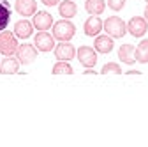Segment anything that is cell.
Returning a JSON list of instances; mask_svg holds the SVG:
<instances>
[{"instance_id": "obj_16", "label": "cell", "mask_w": 148, "mask_h": 147, "mask_svg": "<svg viewBox=\"0 0 148 147\" xmlns=\"http://www.w3.org/2000/svg\"><path fill=\"white\" fill-rule=\"evenodd\" d=\"M134 46L132 44H122L120 46V50H118V59L122 60V62H125V64H134L136 62V57H134Z\"/></svg>"}, {"instance_id": "obj_5", "label": "cell", "mask_w": 148, "mask_h": 147, "mask_svg": "<svg viewBox=\"0 0 148 147\" xmlns=\"http://www.w3.org/2000/svg\"><path fill=\"white\" fill-rule=\"evenodd\" d=\"M34 44L39 51L46 53V51L55 50V37H53V34H48L46 30H39V34H35V37H34Z\"/></svg>"}, {"instance_id": "obj_9", "label": "cell", "mask_w": 148, "mask_h": 147, "mask_svg": "<svg viewBox=\"0 0 148 147\" xmlns=\"http://www.w3.org/2000/svg\"><path fill=\"white\" fill-rule=\"evenodd\" d=\"M32 25L37 28V30H48L53 27V16L48 12V11H37L34 14V21Z\"/></svg>"}, {"instance_id": "obj_23", "label": "cell", "mask_w": 148, "mask_h": 147, "mask_svg": "<svg viewBox=\"0 0 148 147\" xmlns=\"http://www.w3.org/2000/svg\"><path fill=\"white\" fill-rule=\"evenodd\" d=\"M41 2H42L44 6H48V7H53V6L60 4V0H41Z\"/></svg>"}, {"instance_id": "obj_21", "label": "cell", "mask_w": 148, "mask_h": 147, "mask_svg": "<svg viewBox=\"0 0 148 147\" xmlns=\"http://www.w3.org/2000/svg\"><path fill=\"white\" fill-rule=\"evenodd\" d=\"M101 73L102 75H122V67L116 62H108V64L102 66Z\"/></svg>"}, {"instance_id": "obj_19", "label": "cell", "mask_w": 148, "mask_h": 147, "mask_svg": "<svg viewBox=\"0 0 148 147\" xmlns=\"http://www.w3.org/2000/svg\"><path fill=\"white\" fill-rule=\"evenodd\" d=\"M134 57H136V62H139V64H148V39H143V41L136 46Z\"/></svg>"}, {"instance_id": "obj_1", "label": "cell", "mask_w": 148, "mask_h": 147, "mask_svg": "<svg viewBox=\"0 0 148 147\" xmlns=\"http://www.w3.org/2000/svg\"><path fill=\"white\" fill-rule=\"evenodd\" d=\"M102 30H106L108 35H111L113 39H118V37H123L125 32H127V25L122 18L118 16H109L108 20L102 23Z\"/></svg>"}, {"instance_id": "obj_12", "label": "cell", "mask_w": 148, "mask_h": 147, "mask_svg": "<svg viewBox=\"0 0 148 147\" xmlns=\"http://www.w3.org/2000/svg\"><path fill=\"white\" fill-rule=\"evenodd\" d=\"M34 34V25L28 20H20L14 23V35L20 39H28Z\"/></svg>"}, {"instance_id": "obj_13", "label": "cell", "mask_w": 148, "mask_h": 147, "mask_svg": "<svg viewBox=\"0 0 148 147\" xmlns=\"http://www.w3.org/2000/svg\"><path fill=\"white\" fill-rule=\"evenodd\" d=\"M113 37L111 35H95V41H94V48L97 53H109L113 50Z\"/></svg>"}, {"instance_id": "obj_6", "label": "cell", "mask_w": 148, "mask_h": 147, "mask_svg": "<svg viewBox=\"0 0 148 147\" xmlns=\"http://www.w3.org/2000/svg\"><path fill=\"white\" fill-rule=\"evenodd\" d=\"M146 30H148V21L145 20V18H141V16L131 18L129 23H127V32L131 35H134V37H143V35L146 34Z\"/></svg>"}, {"instance_id": "obj_4", "label": "cell", "mask_w": 148, "mask_h": 147, "mask_svg": "<svg viewBox=\"0 0 148 147\" xmlns=\"http://www.w3.org/2000/svg\"><path fill=\"white\" fill-rule=\"evenodd\" d=\"M37 50L35 48V44H28V43H25V44H20L18 46V50H16V59L20 60V64H32L35 59H37Z\"/></svg>"}, {"instance_id": "obj_7", "label": "cell", "mask_w": 148, "mask_h": 147, "mask_svg": "<svg viewBox=\"0 0 148 147\" xmlns=\"http://www.w3.org/2000/svg\"><path fill=\"white\" fill-rule=\"evenodd\" d=\"M76 57L81 62V66L85 67H94L97 64V51L95 48H90V46H81L76 51Z\"/></svg>"}, {"instance_id": "obj_24", "label": "cell", "mask_w": 148, "mask_h": 147, "mask_svg": "<svg viewBox=\"0 0 148 147\" xmlns=\"http://www.w3.org/2000/svg\"><path fill=\"white\" fill-rule=\"evenodd\" d=\"M127 75H139V71H134L132 69V71H127Z\"/></svg>"}, {"instance_id": "obj_2", "label": "cell", "mask_w": 148, "mask_h": 147, "mask_svg": "<svg viewBox=\"0 0 148 147\" xmlns=\"http://www.w3.org/2000/svg\"><path fill=\"white\" fill-rule=\"evenodd\" d=\"M76 34V27L69 20H60L57 23H53V37L58 41H71Z\"/></svg>"}, {"instance_id": "obj_20", "label": "cell", "mask_w": 148, "mask_h": 147, "mask_svg": "<svg viewBox=\"0 0 148 147\" xmlns=\"http://www.w3.org/2000/svg\"><path fill=\"white\" fill-rule=\"evenodd\" d=\"M51 71H53V75H72V67L65 60H58L57 64L53 66Z\"/></svg>"}, {"instance_id": "obj_18", "label": "cell", "mask_w": 148, "mask_h": 147, "mask_svg": "<svg viewBox=\"0 0 148 147\" xmlns=\"http://www.w3.org/2000/svg\"><path fill=\"white\" fill-rule=\"evenodd\" d=\"M11 20V6L7 0H0V32L5 30Z\"/></svg>"}, {"instance_id": "obj_8", "label": "cell", "mask_w": 148, "mask_h": 147, "mask_svg": "<svg viewBox=\"0 0 148 147\" xmlns=\"http://www.w3.org/2000/svg\"><path fill=\"white\" fill-rule=\"evenodd\" d=\"M55 57H57L58 60L69 62L71 59L76 57V48H74L69 41H60L57 46H55Z\"/></svg>"}, {"instance_id": "obj_11", "label": "cell", "mask_w": 148, "mask_h": 147, "mask_svg": "<svg viewBox=\"0 0 148 147\" xmlns=\"http://www.w3.org/2000/svg\"><path fill=\"white\" fill-rule=\"evenodd\" d=\"M83 30H85V34L88 37H95V35H99L101 30H102V20L99 16H90L83 25Z\"/></svg>"}, {"instance_id": "obj_10", "label": "cell", "mask_w": 148, "mask_h": 147, "mask_svg": "<svg viewBox=\"0 0 148 147\" xmlns=\"http://www.w3.org/2000/svg\"><path fill=\"white\" fill-rule=\"evenodd\" d=\"M14 9L21 16H34L37 12V2L35 0H16Z\"/></svg>"}, {"instance_id": "obj_26", "label": "cell", "mask_w": 148, "mask_h": 147, "mask_svg": "<svg viewBox=\"0 0 148 147\" xmlns=\"http://www.w3.org/2000/svg\"><path fill=\"white\" fill-rule=\"evenodd\" d=\"M145 2H148V0H145Z\"/></svg>"}, {"instance_id": "obj_3", "label": "cell", "mask_w": 148, "mask_h": 147, "mask_svg": "<svg viewBox=\"0 0 148 147\" xmlns=\"http://www.w3.org/2000/svg\"><path fill=\"white\" fill-rule=\"evenodd\" d=\"M18 39L12 32H7V30H2L0 32V53L9 57V55H16V50H18Z\"/></svg>"}, {"instance_id": "obj_14", "label": "cell", "mask_w": 148, "mask_h": 147, "mask_svg": "<svg viewBox=\"0 0 148 147\" xmlns=\"http://www.w3.org/2000/svg\"><path fill=\"white\" fill-rule=\"evenodd\" d=\"M18 69H20V60L14 59L12 55L0 60V73L2 75H14V73H18Z\"/></svg>"}, {"instance_id": "obj_15", "label": "cell", "mask_w": 148, "mask_h": 147, "mask_svg": "<svg viewBox=\"0 0 148 147\" xmlns=\"http://www.w3.org/2000/svg\"><path fill=\"white\" fill-rule=\"evenodd\" d=\"M58 12L62 18H65V20H71V18H74L78 14V6L72 2V0H64V2L58 4Z\"/></svg>"}, {"instance_id": "obj_22", "label": "cell", "mask_w": 148, "mask_h": 147, "mask_svg": "<svg viewBox=\"0 0 148 147\" xmlns=\"http://www.w3.org/2000/svg\"><path fill=\"white\" fill-rule=\"evenodd\" d=\"M108 7L113 11H122L125 7V0H108Z\"/></svg>"}, {"instance_id": "obj_25", "label": "cell", "mask_w": 148, "mask_h": 147, "mask_svg": "<svg viewBox=\"0 0 148 147\" xmlns=\"http://www.w3.org/2000/svg\"><path fill=\"white\" fill-rule=\"evenodd\" d=\"M145 20H146V21H148V6H146V7H145Z\"/></svg>"}, {"instance_id": "obj_17", "label": "cell", "mask_w": 148, "mask_h": 147, "mask_svg": "<svg viewBox=\"0 0 148 147\" xmlns=\"http://www.w3.org/2000/svg\"><path fill=\"white\" fill-rule=\"evenodd\" d=\"M85 9L92 16H99V14L104 12L106 2H104V0H86V2H85Z\"/></svg>"}]
</instances>
